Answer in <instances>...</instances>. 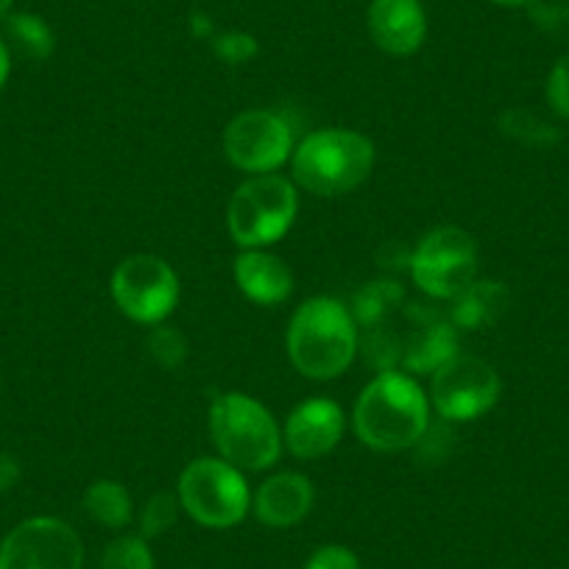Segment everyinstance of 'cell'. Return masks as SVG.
<instances>
[{
    "instance_id": "29",
    "label": "cell",
    "mask_w": 569,
    "mask_h": 569,
    "mask_svg": "<svg viewBox=\"0 0 569 569\" xmlns=\"http://www.w3.org/2000/svg\"><path fill=\"white\" fill-rule=\"evenodd\" d=\"M9 70H12V51H9L7 42L0 40V90H3V84H7Z\"/></svg>"
},
{
    "instance_id": "26",
    "label": "cell",
    "mask_w": 569,
    "mask_h": 569,
    "mask_svg": "<svg viewBox=\"0 0 569 569\" xmlns=\"http://www.w3.org/2000/svg\"><path fill=\"white\" fill-rule=\"evenodd\" d=\"M547 103L561 118H569V53L558 59L547 76Z\"/></svg>"
},
{
    "instance_id": "19",
    "label": "cell",
    "mask_w": 569,
    "mask_h": 569,
    "mask_svg": "<svg viewBox=\"0 0 569 569\" xmlns=\"http://www.w3.org/2000/svg\"><path fill=\"white\" fill-rule=\"evenodd\" d=\"M84 511L92 522L120 530L131 522V495L118 480H96L84 491Z\"/></svg>"
},
{
    "instance_id": "1",
    "label": "cell",
    "mask_w": 569,
    "mask_h": 569,
    "mask_svg": "<svg viewBox=\"0 0 569 569\" xmlns=\"http://www.w3.org/2000/svg\"><path fill=\"white\" fill-rule=\"evenodd\" d=\"M355 436L369 450L399 452L421 445L430 430V399L410 375L380 371L360 391L352 413Z\"/></svg>"
},
{
    "instance_id": "17",
    "label": "cell",
    "mask_w": 569,
    "mask_h": 569,
    "mask_svg": "<svg viewBox=\"0 0 569 569\" xmlns=\"http://www.w3.org/2000/svg\"><path fill=\"white\" fill-rule=\"evenodd\" d=\"M508 310V288L495 279H475L467 291L452 299L450 321L456 330H480L491 327Z\"/></svg>"
},
{
    "instance_id": "16",
    "label": "cell",
    "mask_w": 569,
    "mask_h": 569,
    "mask_svg": "<svg viewBox=\"0 0 569 569\" xmlns=\"http://www.w3.org/2000/svg\"><path fill=\"white\" fill-rule=\"evenodd\" d=\"M232 271L243 297L260 308H277L293 293L291 268L266 249H243L234 257Z\"/></svg>"
},
{
    "instance_id": "7",
    "label": "cell",
    "mask_w": 569,
    "mask_h": 569,
    "mask_svg": "<svg viewBox=\"0 0 569 569\" xmlns=\"http://www.w3.org/2000/svg\"><path fill=\"white\" fill-rule=\"evenodd\" d=\"M419 291L430 299H458L478 273V243L461 227H439L419 240L408 262Z\"/></svg>"
},
{
    "instance_id": "20",
    "label": "cell",
    "mask_w": 569,
    "mask_h": 569,
    "mask_svg": "<svg viewBox=\"0 0 569 569\" xmlns=\"http://www.w3.org/2000/svg\"><path fill=\"white\" fill-rule=\"evenodd\" d=\"M7 46H12L20 57L42 62L53 53L57 37H53L51 26L40 18V14L14 12L7 18Z\"/></svg>"
},
{
    "instance_id": "32",
    "label": "cell",
    "mask_w": 569,
    "mask_h": 569,
    "mask_svg": "<svg viewBox=\"0 0 569 569\" xmlns=\"http://www.w3.org/2000/svg\"><path fill=\"white\" fill-rule=\"evenodd\" d=\"M12 3L14 0H0V20H7L12 14Z\"/></svg>"
},
{
    "instance_id": "15",
    "label": "cell",
    "mask_w": 569,
    "mask_h": 569,
    "mask_svg": "<svg viewBox=\"0 0 569 569\" xmlns=\"http://www.w3.org/2000/svg\"><path fill=\"white\" fill-rule=\"evenodd\" d=\"M316 491L305 475L277 472L251 497L254 517L268 528H293L313 511Z\"/></svg>"
},
{
    "instance_id": "13",
    "label": "cell",
    "mask_w": 569,
    "mask_h": 569,
    "mask_svg": "<svg viewBox=\"0 0 569 569\" xmlns=\"http://www.w3.org/2000/svg\"><path fill=\"white\" fill-rule=\"evenodd\" d=\"M343 430H347V416L341 405L332 399H308L297 405L284 421L282 441L288 452L302 461L325 458L341 445Z\"/></svg>"
},
{
    "instance_id": "4",
    "label": "cell",
    "mask_w": 569,
    "mask_h": 569,
    "mask_svg": "<svg viewBox=\"0 0 569 569\" xmlns=\"http://www.w3.org/2000/svg\"><path fill=\"white\" fill-rule=\"evenodd\" d=\"M210 439L218 458L240 472L271 469L282 456V430L266 405L246 393H221L210 405Z\"/></svg>"
},
{
    "instance_id": "24",
    "label": "cell",
    "mask_w": 569,
    "mask_h": 569,
    "mask_svg": "<svg viewBox=\"0 0 569 569\" xmlns=\"http://www.w3.org/2000/svg\"><path fill=\"white\" fill-rule=\"evenodd\" d=\"M146 349H149V355L162 369H179L184 358H188V343H184L182 332L171 330V327L157 325L151 330L149 341H146Z\"/></svg>"
},
{
    "instance_id": "31",
    "label": "cell",
    "mask_w": 569,
    "mask_h": 569,
    "mask_svg": "<svg viewBox=\"0 0 569 569\" xmlns=\"http://www.w3.org/2000/svg\"><path fill=\"white\" fill-rule=\"evenodd\" d=\"M495 7H506V9H519V7H533L536 0H489Z\"/></svg>"
},
{
    "instance_id": "25",
    "label": "cell",
    "mask_w": 569,
    "mask_h": 569,
    "mask_svg": "<svg viewBox=\"0 0 569 569\" xmlns=\"http://www.w3.org/2000/svg\"><path fill=\"white\" fill-rule=\"evenodd\" d=\"M212 51H216L227 64H243L257 57L260 46H257L254 37L246 34V31H221V34L212 37Z\"/></svg>"
},
{
    "instance_id": "9",
    "label": "cell",
    "mask_w": 569,
    "mask_h": 569,
    "mask_svg": "<svg viewBox=\"0 0 569 569\" xmlns=\"http://www.w3.org/2000/svg\"><path fill=\"white\" fill-rule=\"evenodd\" d=\"M293 129L273 109H246L223 129V154L238 171L260 177L277 173L293 157Z\"/></svg>"
},
{
    "instance_id": "5",
    "label": "cell",
    "mask_w": 569,
    "mask_h": 569,
    "mask_svg": "<svg viewBox=\"0 0 569 569\" xmlns=\"http://www.w3.org/2000/svg\"><path fill=\"white\" fill-rule=\"evenodd\" d=\"M299 212V196L291 179L260 173L240 184L227 210V227L240 249H266L288 234Z\"/></svg>"
},
{
    "instance_id": "21",
    "label": "cell",
    "mask_w": 569,
    "mask_h": 569,
    "mask_svg": "<svg viewBox=\"0 0 569 569\" xmlns=\"http://www.w3.org/2000/svg\"><path fill=\"white\" fill-rule=\"evenodd\" d=\"M101 569H154V556L142 536H118L103 550Z\"/></svg>"
},
{
    "instance_id": "12",
    "label": "cell",
    "mask_w": 569,
    "mask_h": 569,
    "mask_svg": "<svg viewBox=\"0 0 569 569\" xmlns=\"http://www.w3.org/2000/svg\"><path fill=\"white\" fill-rule=\"evenodd\" d=\"M408 332H399V363L405 375H433L458 355V330L450 319L427 308H410Z\"/></svg>"
},
{
    "instance_id": "23",
    "label": "cell",
    "mask_w": 569,
    "mask_h": 569,
    "mask_svg": "<svg viewBox=\"0 0 569 569\" xmlns=\"http://www.w3.org/2000/svg\"><path fill=\"white\" fill-rule=\"evenodd\" d=\"M179 508H182V502H179V497L171 495V491H160V495L151 497V500L142 506L140 513L142 539H157V536H162L166 530H171L173 525H177Z\"/></svg>"
},
{
    "instance_id": "18",
    "label": "cell",
    "mask_w": 569,
    "mask_h": 569,
    "mask_svg": "<svg viewBox=\"0 0 569 569\" xmlns=\"http://www.w3.org/2000/svg\"><path fill=\"white\" fill-rule=\"evenodd\" d=\"M405 302L402 284L393 279H380V282L363 284L352 299V319L358 330H371L391 319L393 310Z\"/></svg>"
},
{
    "instance_id": "11",
    "label": "cell",
    "mask_w": 569,
    "mask_h": 569,
    "mask_svg": "<svg viewBox=\"0 0 569 569\" xmlns=\"http://www.w3.org/2000/svg\"><path fill=\"white\" fill-rule=\"evenodd\" d=\"M84 545L68 522L31 517L0 541V569H81Z\"/></svg>"
},
{
    "instance_id": "8",
    "label": "cell",
    "mask_w": 569,
    "mask_h": 569,
    "mask_svg": "<svg viewBox=\"0 0 569 569\" xmlns=\"http://www.w3.org/2000/svg\"><path fill=\"white\" fill-rule=\"evenodd\" d=\"M112 299L126 319L157 327L179 302V277L162 257L131 254L114 268Z\"/></svg>"
},
{
    "instance_id": "30",
    "label": "cell",
    "mask_w": 569,
    "mask_h": 569,
    "mask_svg": "<svg viewBox=\"0 0 569 569\" xmlns=\"http://www.w3.org/2000/svg\"><path fill=\"white\" fill-rule=\"evenodd\" d=\"M190 23H193V34L212 37V23L204 18V14H193V18H190Z\"/></svg>"
},
{
    "instance_id": "6",
    "label": "cell",
    "mask_w": 569,
    "mask_h": 569,
    "mask_svg": "<svg viewBox=\"0 0 569 569\" xmlns=\"http://www.w3.org/2000/svg\"><path fill=\"white\" fill-rule=\"evenodd\" d=\"M179 502L184 513L212 530L243 522L251 508V491L243 472L223 458H199L179 475Z\"/></svg>"
},
{
    "instance_id": "28",
    "label": "cell",
    "mask_w": 569,
    "mask_h": 569,
    "mask_svg": "<svg viewBox=\"0 0 569 569\" xmlns=\"http://www.w3.org/2000/svg\"><path fill=\"white\" fill-rule=\"evenodd\" d=\"M20 461L14 456H9V452H0V495L9 489H14L20 480Z\"/></svg>"
},
{
    "instance_id": "10",
    "label": "cell",
    "mask_w": 569,
    "mask_h": 569,
    "mask_svg": "<svg viewBox=\"0 0 569 569\" xmlns=\"http://www.w3.org/2000/svg\"><path fill=\"white\" fill-rule=\"evenodd\" d=\"M430 380V399L447 421H472L489 413L502 393V380L489 360L478 355H452Z\"/></svg>"
},
{
    "instance_id": "3",
    "label": "cell",
    "mask_w": 569,
    "mask_h": 569,
    "mask_svg": "<svg viewBox=\"0 0 569 569\" xmlns=\"http://www.w3.org/2000/svg\"><path fill=\"white\" fill-rule=\"evenodd\" d=\"M375 142L352 129H319L297 142L293 182L321 199L352 193L375 171Z\"/></svg>"
},
{
    "instance_id": "2",
    "label": "cell",
    "mask_w": 569,
    "mask_h": 569,
    "mask_svg": "<svg viewBox=\"0 0 569 569\" xmlns=\"http://www.w3.org/2000/svg\"><path fill=\"white\" fill-rule=\"evenodd\" d=\"M284 343L299 375L336 380L358 355L360 330L347 305L332 297H313L297 308Z\"/></svg>"
},
{
    "instance_id": "22",
    "label": "cell",
    "mask_w": 569,
    "mask_h": 569,
    "mask_svg": "<svg viewBox=\"0 0 569 569\" xmlns=\"http://www.w3.org/2000/svg\"><path fill=\"white\" fill-rule=\"evenodd\" d=\"M500 126L506 134L517 137V140L528 142V146H552L558 142V129L541 120L539 114L528 112V109H511L500 118Z\"/></svg>"
},
{
    "instance_id": "27",
    "label": "cell",
    "mask_w": 569,
    "mask_h": 569,
    "mask_svg": "<svg viewBox=\"0 0 569 569\" xmlns=\"http://www.w3.org/2000/svg\"><path fill=\"white\" fill-rule=\"evenodd\" d=\"M305 569H360V561L349 547L325 545L308 558Z\"/></svg>"
},
{
    "instance_id": "14",
    "label": "cell",
    "mask_w": 569,
    "mask_h": 569,
    "mask_svg": "<svg viewBox=\"0 0 569 569\" xmlns=\"http://www.w3.org/2000/svg\"><path fill=\"white\" fill-rule=\"evenodd\" d=\"M371 42L391 57H410L425 46L427 14L421 0H371L366 12Z\"/></svg>"
}]
</instances>
